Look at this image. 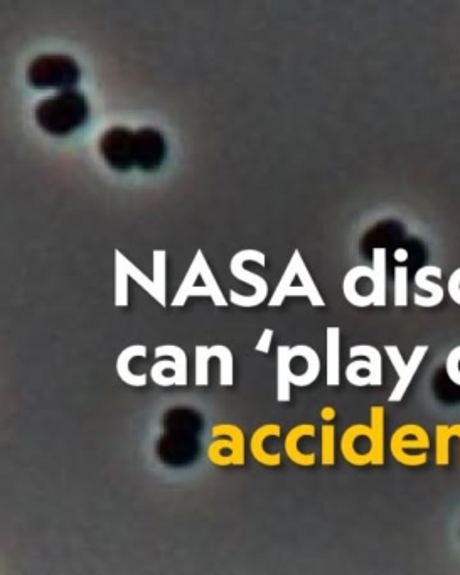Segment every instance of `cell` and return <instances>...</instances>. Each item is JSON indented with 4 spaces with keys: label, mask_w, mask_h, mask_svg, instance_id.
<instances>
[{
    "label": "cell",
    "mask_w": 460,
    "mask_h": 575,
    "mask_svg": "<svg viewBox=\"0 0 460 575\" xmlns=\"http://www.w3.org/2000/svg\"><path fill=\"white\" fill-rule=\"evenodd\" d=\"M395 306H408V269L398 267L395 270Z\"/></svg>",
    "instance_id": "e0dca14e"
},
{
    "label": "cell",
    "mask_w": 460,
    "mask_h": 575,
    "mask_svg": "<svg viewBox=\"0 0 460 575\" xmlns=\"http://www.w3.org/2000/svg\"><path fill=\"white\" fill-rule=\"evenodd\" d=\"M445 370H447L450 380L460 387V346L450 351L449 356H447V363H445Z\"/></svg>",
    "instance_id": "ac0fdd59"
},
{
    "label": "cell",
    "mask_w": 460,
    "mask_h": 575,
    "mask_svg": "<svg viewBox=\"0 0 460 575\" xmlns=\"http://www.w3.org/2000/svg\"><path fill=\"white\" fill-rule=\"evenodd\" d=\"M88 117H90L88 100L83 93L75 90H65L46 98L43 102H39L36 108L39 127L56 137L73 134L86 124Z\"/></svg>",
    "instance_id": "6da1fadb"
},
{
    "label": "cell",
    "mask_w": 460,
    "mask_h": 575,
    "mask_svg": "<svg viewBox=\"0 0 460 575\" xmlns=\"http://www.w3.org/2000/svg\"><path fill=\"white\" fill-rule=\"evenodd\" d=\"M430 439L427 432L420 425H403L396 430L390 441L391 454L403 466H423L427 463V454L420 452L417 456H410L408 449H428Z\"/></svg>",
    "instance_id": "5b68a950"
},
{
    "label": "cell",
    "mask_w": 460,
    "mask_h": 575,
    "mask_svg": "<svg viewBox=\"0 0 460 575\" xmlns=\"http://www.w3.org/2000/svg\"><path fill=\"white\" fill-rule=\"evenodd\" d=\"M321 417L326 424H329V422L334 420V417H336V410L332 409V407H324L321 412Z\"/></svg>",
    "instance_id": "ffe728a7"
},
{
    "label": "cell",
    "mask_w": 460,
    "mask_h": 575,
    "mask_svg": "<svg viewBox=\"0 0 460 575\" xmlns=\"http://www.w3.org/2000/svg\"><path fill=\"white\" fill-rule=\"evenodd\" d=\"M280 434H282V429H280L279 424H265L253 432L252 441H250V451H252L255 461L267 466V468H277V466L282 464L280 452L272 454L265 447L268 439H279Z\"/></svg>",
    "instance_id": "7c38bea8"
},
{
    "label": "cell",
    "mask_w": 460,
    "mask_h": 575,
    "mask_svg": "<svg viewBox=\"0 0 460 575\" xmlns=\"http://www.w3.org/2000/svg\"><path fill=\"white\" fill-rule=\"evenodd\" d=\"M363 355L368 358L366 361H354L346 371L349 382L356 387L364 385H375L380 387L383 383V361H381L380 351L373 346H358L351 350V356Z\"/></svg>",
    "instance_id": "52a82bcc"
},
{
    "label": "cell",
    "mask_w": 460,
    "mask_h": 575,
    "mask_svg": "<svg viewBox=\"0 0 460 575\" xmlns=\"http://www.w3.org/2000/svg\"><path fill=\"white\" fill-rule=\"evenodd\" d=\"M371 436H373V461L375 466L385 464V409L371 407Z\"/></svg>",
    "instance_id": "4fadbf2b"
},
{
    "label": "cell",
    "mask_w": 460,
    "mask_h": 575,
    "mask_svg": "<svg viewBox=\"0 0 460 575\" xmlns=\"http://www.w3.org/2000/svg\"><path fill=\"white\" fill-rule=\"evenodd\" d=\"M322 466H334L336 463V429L334 425H322L321 429Z\"/></svg>",
    "instance_id": "2e32d148"
},
{
    "label": "cell",
    "mask_w": 460,
    "mask_h": 575,
    "mask_svg": "<svg viewBox=\"0 0 460 575\" xmlns=\"http://www.w3.org/2000/svg\"><path fill=\"white\" fill-rule=\"evenodd\" d=\"M344 459L353 466H368L373 461V436L370 425H351L341 439Z\"/></svg>",
    "instance_id": "9c48e42d"
},
{
    "label": "cell",
    "mask_w": 460,
    "mask_h": 575,
    "mask_svg": "<svg viewBox=\"0 0 460 575\" xmlns=\"http://www.w3.org/2000/svg\"><path fill=\"white\" fill-rule=\"evenodd\" d=\"M373 262H375V280H376V306H385L386 304V250L385 248H375L373 250Z\"/></svg>",
    "instance_id": "9a60e30c"
},
{
    "label": "cell",
    "mask_w": 460,
    "mask_h": 575,
    "mask_svg": "<svg viewBox=\"0 0 460 575\" xmlns=\"http://www.w3.org/2000/svg\"><path fill=\"white\" fill-rule=\"evenodd\" d=\"M166 154V137L159 130L152 127L135 130V167L154 171L166 161Z\"/></svg>",
    "instance_id": "8992f818"
},
{
    "label": "cell",
    "mask_w": 460,
    "mask_h": 575,
    "mask_svg": "<svg viewBox=\"0 0 460 575\" xmlns=\"http://www.w3.org/2000/svg\"><path fill=\"white\" fill-rule=\"evenodd\" d=\"M437 434V452H435V461L439 466H447L450 461V439L457 437L460 441V424L455 425H437L435 429Z\"/></svg>",
    "instance_id": "5bb4252c"
},
{
    "label": "cell",
    "mask_w": 460,
    "mask_h": 575,
    "mask_svg": "<svg viewBox=\"0 0 460 575\" xmlns=\"http://www.w3.org/2000/svg\"><path fill=\"white\" fill-rule=\"evenodd\" d=\"M80 66L66 54H41L27 68V83L34 88L71 90L80 81Z\"/></svg>",
    "instance_id": "7a4b0ae2"
},
{
    "label": "cell",
    "mask_w": 460,
    "mask_h": 575,
    "mask_svg": "<svg viewBox=\"0 0 460 575\" xmlns=\"http://www.w3.org/2000/svg\"><path fill=\"white\" fill-rule=\"evenodd\" d=\"M214 441L208 446L209 461L214 466H243L245 464V434L238 425H213Z\"/></svg>",
    "instance_id": "3957f363"
},
{
    "label": "cell",
    "mask_w": 460,
    "mask_h": 575,
    "mask_svg": "<svg viewBox=\"0 0 460 575\" xmlns=\"http://www.w3.org/2000/svg\"><path fill=\"white\" fill-rule=\"evenodd\" d=\"M395 255L396 260H407L408 258L407 250H398V252H396Z\"/></svg>",
    "instance_id": "44dd1931"
},
{
    "label": "cell",
    "mask_w": 460,
    "mask_h": 575,
    "mask_svg": "<svg viewBox=\"0 0 460 575\" xmlns=\"http://www.w3.org/2000/svg\"><path fill=\"white\" fill-rule=\"evenodd\" d=\"M100 151L108 166L118 171L135 167V130L113 127L103 134Z\"/></svg>",
    "instance_id": "277c9868"
},
{
    "label": "cell",
    "mask_w": 460,
    "mask_h": 575,
    "mask_svg": "<svg viewBox=\"0 0 460 575\" xmlns=\"http://www.w3.org/2000/svg\"><path fill=\"white\" fill-rule=\"evenodd\" d=\"M447 292H449L450 299L460 306V267L450 275Z\"/></svg>",
    "instance_id": "d6986e66"
},
{
    "label": "cell",
    "mask_w": 460,
    "mask_h": 575,
    "mask_svg": "<svg viewBox=\"0 0 460 575\" xmlns=\"http://www.w3.org/2000/svg\"><path fill=\"white\" fill-rule=\"evenodd\" d=\"M314 437H316V427L312 424L295 425L294 429L290 430L287 437H285L284 449L292 463L302 466V468L316 466V454L309 456V454H305L300 449V442L304 441V439H314Z\"/></svg>",
    "instance_id": "8fae6325"
},
{
    "label": "cell",
    "mask_w": 460,
    "mask_h": 575,
    "mask_svg": "<svg viewBox=\"0 0 460 575\" xmlns=\"http://www.w3.org/2000/svg\"><path fill=\"white\" fill-rule=\"evenodd\" d=\"M386 353L390 356L391 363L395 366L396 373H398V383H396L395 390L391 392L390 402H400L405 393H407L410 383L417 375L418 368L422 365L423 358L428 353L427 344H420L415 346L410 360H403L402 353L398 350V346H386Z\"/></svg>",
    "instance_id": "ba28073f"
},
{
    "label": "cell",
    "mask_w": 460,
    "mask_h": 575,
    "mask_svg": "<svg viewBox=\"0 0 460 575\" xmlns=\"http://www.w3.org/2000/svg\"><path fill=\"white\" fill-rule=\"evenodd\" d=\"M430 277L442 280L444 272H442L440 267L427 265V267H422V269L418 270L417 274H415V285H417L418 289L428 292V296H422V294H417V292H415V296H413L415 304H417L418 307H423V309L439 306L440 302L444 301V287L432 282Z\"/></svg>",
    "instance_id": "30bf717a"
}]
</instances>
